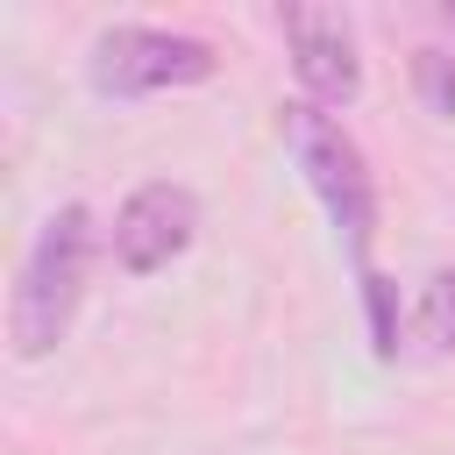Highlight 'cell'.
Masks as SVG:
<instances>
[{"label":"cell","mask_w":455,"mask_h":455,"mask_svg":"<svg viewBox=\"0 0 455 455\" xmlns=\"http://www.w3.org/2000/svg\"><path fill=\"white\" fill-rule=\"evenodd\" d=\"M284 43H291V71L306 85L313 107H348L363 92V64L348 43V21L334 7H284Z\"/></svg>","instance_id":"5"},{"label":"cell","mask_w":455,"mask_h":455,"mask_svg":"<svg viewBox=\"0 0 455 455\" xmlns=\"http://www.w3.org/2000/svg\"><path fill=\"white\" fill-rule=\"evenodd\" d=\"M199 78H213V43H199V36L121 21V28H107L92 43V85L107 100H142V92L199 85Z\"/></svg>","instance_id":"3"},{"label":"cell","mask_w":455,"mask_h":455,"mask_svg":"<svg viewBox=\"0 0 455 455\" xmlns=\"http://www.w3.org/2000/svg\"><path fill=\"white\" fill-rule=\"evenodd\" d=\"M363 306H370V348L398 355V284L384 270H363Z\"/></svg>","instance_id":"6"},{"label":"cell","mask_w":455,"mask_h":455,"mask_svg":"<svg viewBox=\"0 0 455 455\" xmlns=\"http://www.w3.org/2000/svg\"><path fill=\"white\" fill-rule=\"evenodd\" d=\"M412 85H419L427 114L455 121V57H448V50H419V57H412Z\"/></svg>","instance_id":"8"},{"label":"cell","mask_w":455,"mask_h":455,"mask_svg":"<svg viewBox=\"0 0 455 455\" xmlns=\"http://www.w3.org/2000/svg\"><path fill=\"white\" fill-rule=\"evenodd\" d=\"M85 270H92V213L85 206H57L28 256H21V277H14V313H7V334H14V355L36 363L50 355L64 334H71V313L85 299Z\"/></svg>","instance_id":"1"},{"label":"cell","mask_w":455,"mask_h":455,"mask_svg":"<svg viewBox=\"0 0 455 455\" xmlns=\"http://www.w3.org/2000/svg\"><path fill=\"white\" fill-rule=\"evenodd\" d=\"M192 228H199V199H192L185 185H171V178H149V185H135V192L121 199V213H114V263L135 270V277H149V270H164L171 256H185Z\"/></svg>","instance_id":"4"},{"label":"cell","mask_w":455,"mask_h":455,"mask_svg":"<svg viewBox=\"0 0 455 455\" xmlns=\"http://www.w3.org/2000/svg\"><path fill=\"white\" fill-rule=\"evenodd\" d=\"M441 21H448V28H455V0H448V7H441Z\"/></svg>","instance_id":"9"},{"label":"cell","mask_w":455,"mask_h":455,"mask_svg":"<svg viewBox=\"0 0 455 455\" xmlns=\"http://www.w3.org/2000/svg\"><path fill=\"white\" fill-rule=\"evenodd\" d=\"M419 341L427 348H455V270L427 277V291H419Z\"/></svg>","instance_id":"7"},{"label":"cell","mask_w":455,"mask_h":455,"mask_svg":"<svg viewBox=\"0 0 455 455\" xmlns=\"http://www.w3.org/2000/svg\"><path fill=\"white\" fill-rule=\"evenodd\" d=\"M284 149L299 156V171H306L313 199L327 206V220L341 228V242L363 256V249H370V228H377V185H370V164H363L355 135H348L327 107L291 100V107H284Z\"/></svg>","instance_id":"2"}]
</instances>
